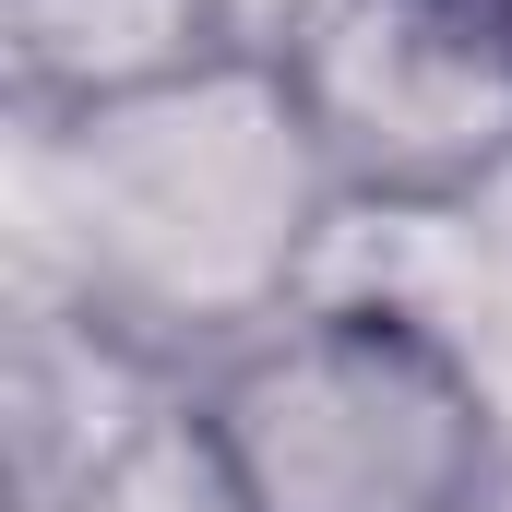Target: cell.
<instances>
[{
    "label": "cell",
    "instance_id": "cell-1",
    "mask_svg": "<svg viewBox=\"0 0 512 512\" xmlns=\"http://www.w3.org/2000/svg\"><path fill=\"white\" fill-rule=\"evenodd\" d=\"M346 215V179L286 60H203L72 120H12V298H60L179 382L262 346Z\"/></svg>",
    "mask_w": 512,
    "mask_h": 512
},
{
    "label": "cell",
    "instance_id": "cell-2",
    "mask_svg": "<svg viewBox=\"0 0 512 512\" xmlns=\"http://www.w3.org/2000/svg\"><path fill=\"white\" fill-rule=\"evenodd\" d=\"M191 429L239 512H501L512 405L382 298H298L262 346L191 382Z\"/></svg>",
    "mask_w": 512,
    "mask_h": 512
},
{
    "label": "cell",
    "instance_id": "cell-3",
    "mask_svg": "<svg viewBox=\"0 0 512 512\" xmlns=\"http://www.w3.org/2000/svg\"><path fill=\"white\" fill-rule=\"evenodd\" d=\"M286 72L346 203H477L512 167V24L489 0H346Z\"/></svg>",
    "mask_w": 512,
    "mask_h": 512
},
{
    "label": "cell",
    "instance_id": "cell-4",
    "mask_svg": "<svg viewBox=\"0 0 512 512\" xmlns=\"http://www.w3.org/2000/svg\"><path fill=\"white\" fill-rule=\"evenodd\" d=\"M191 417V382L143 358L96 310L12 298L0 310V453H12V512H84Z\"/></svg>",
    "mask_w": 512,
    "mask_h": 512
},
{
    "label": "cell",
    "instance_id": "cell-5",
    "mask_svg": "<svg viewBox=\"0 0 512 512\" xmlns=\"http://www.w3.org/2000/svg\"><path fill=\"white\" fill-rule=\"evenodd\" d=\"M227 60V12L215 0H0V72H12V120H72L143 84H179Z\"/></svg>",
    "mask_w": 512,
    "mask_h": 512
},
{
    "label": "cell",
    "instance_id": "cell-6",
    "mask_svg": "<svg viewBox=\"0 0 512 512\" xmlns=\"http://www.w3.org/2000/svg\"><path fill=\"white\" fill-rule=\"evenodd\" d=\"M84 512H239V501H227V477H215L203 429L179 417V429H167V441H155V453L131 465L120 489H108V501H84Z\"/></svg>",
    "mask_w": 512,
    "mask_h": 512
},
{
    "label": "cell",
    "instance_id": "cell-7",
    "mask_svg": "<svg viewBox=\"0 0 512 512\" xmlns=\"http://www.w3.org/2000/svg\"><path fill=\"white\" fill-rule=\"evenodd\" d=\"M215 12H227V48L239 60H298L346 0H215Z\"/></svg>",
    "mask_w": 512,
    "mask_h": 512
}]
</instances>
